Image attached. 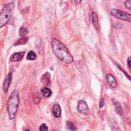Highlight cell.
<instances>
[{
  "mask_svg": "<svg viewBox=\"0 0 131 131\" xmlns=\"http://www.w3.org/2000/svg\"><path fill=\"white\" fill-rule=\"evenodd\" d=\"M106 77L108 84L112 88H116L117 86V82L114 76L111 74L108 73L106 75Z\"/></svg>",
  "mask_w": 131,
  "mask_h": 131,
  "instance_id": "8",
  "label": "cell"
},
{
  "mask_svg": "<svg viewBox=\"0 0 131 131\" xmlns=\"http://www.w3.org/2000/svg\"><path fill=\"white\" fill-rule=\"evenodd\" d=\"M52 50L56 56L61 61L70 63L73 61V58L68 48L59 39L53 38L52 40Z\"/></svg>",
  "mask_w": 131,
  "mask_h": 131,
  "instance_id": "1",
  "label": "cell"
},
{
  "mask_svg": "<svg viewBox=\"0 0 131 131\" xmlns=\"http://www.w3.org/2000/svg\"><path fill=\"white\" fill-rule=\"evenodd\" d=\"M74 1L77 3V4H80L81 2V0H74Z\"/></svg>",
  "mask_w": 131,
  "mask_h": 131,
  "instance_id": "24",
  "label": "cell"
},
{
  "mask_svg": "<svg viewBox=\"0 0 131 131\" xmlns=\"http://www.w3.org/2000/svg\"><path fill=\"white\" fill-rule=\"evenodd\" d=\"M42 94L46 97H49L51 96L52 94V92L49 88L45 87L41 90Z\"/></svg>",
  "mask_w": 131,
  "mask_h": 131,
  "instance_id": "12",
  "label": "cell"
},
{
  "mask_svg": "<svg viewBox=\"0 0 131 131\" xmlns=\"http://www.w3.org/2000/svg\"><path fill=\"white\" fill-rule=\"evenodd\" d=\"M125 7L128 10H131V0H126L124 2Z\"/></svg>",
  "mask_w": 131,
  "mask_h": 131,
  "instance_id": "18",
  "label": "cell"
},
{
  "mask_svg": "<svg viewBox=\"0 0 131 131\" xmlns=\"http://www.w3.org/2000/svg\"><path fill=\"white\" fill-rule=\"evenodd\" d=\"M111 14L114 17L128 22H131V14L117 9H112Z\"/></svg>",
  "mask_w": 131,
  "mask_h": 131,
  "instance_id": "4",
  "label": "cell"
},
{
  "mask_svg": "<svg viewBox=\"0 0 131 131\" xmlns=\"http://www.w3.org/2000/svg\"><path fill=\"white\" fill-rule=\"evenodd\" d=\"M119 68L120 69V70H121V71H122L124 73V74L126 75V77H127L129 80H131V76H130L129 75H128V74H127L125 71H124L123 70H122V69L120 67H119Z\"/></svg>",
  "mask_w": 131,
  "mask_h": 131,
  "instance_id": "23",
  "label": "cell"
},
{
  "mask_svg": "<svg viewBox=\"0 0 131 131\" xmlns=\"http://www.w3.org/2000/svg\"><path fill=\"white\" fill-rule=\"evenodd\" d=\"M40 100H41L40 97L38 95H35V96H34V97L33 98V102L34 104H38L39 103Z\"/></svg>",
  "mask_w": 131,
  "mask_h": 131,
  "instance_id": "17",
  "label": "cell"
},
{
  "mask_svg": "<svg viewBox=\"0 0 131 131\" xmlns=\"http://www.w3.org/2000/svg\"><path fill=\"white\" fill-rule=\"evenodd\" d=\"M52 112L54 116L55 117H59L61 114V108L60 105L57 104L54 105L52 107Z\"/></svg>",
  "mask_w": 131,
  "mask_h": 131,
  "instance_id": "9",
  "label": "cell"
},
{
  "mask_svg": "<svg viewBox=\"0 0 131 131\" xmlns=\"http://www.w3.org/2000/svg\"><path fill=\"white\" fill-rule=\"evenodd\" d=\"M14 7V4L10 2L7 4L2 9L0 15V26L1 28L5 26L9 20L12 11Z\"/></svg>",
  "mask_w": 131,
  "mask_h": 131,
  "instance_id": "3",
  "label": "cell"
},
{
  "mask_svg": "<svg viewBox=\"0 0 131 131\" xmlns=\"http://www.w3.org/2000/svg\"><path fill=\"white\" fill-rule=\"evenodd\" d=\"M28 38L27 37L23 36L20 38H19L15 43V46H19V45H22L25 44L27 41Z\"/></svg>",
  "mask_w": 131,
  "mask_h": 131,
  "instance_id": "13",
  "label": "cell"
},
{
  "mask_svg": "<svg viewBox=\"0 0 131 131\" xmlns=\"http://www.w3.org/2000/svg\"><path fill=\"white\" fill-rule=\"evenodd\" d=\"M19 103V93L16 89H15L11 92L7 102V109L10 120H13L15 118Z\"/></svg>",
  "mask_w": 131,
  "mask_h": 131,
  "instance_id": "2",
  "label": "cell"
},
{
  "mask_svg": "<svg viewBox=\"0 0 131 131\" xmlns=\"http://www.w3.org/2000/svg\"><path fill=\"white\" fill-rule=\"evenodd\" d=\"M36 58V55L34 52L31 51L27 55V59L29 60H34Z\"/></svg>",
  "mask_w": 131,
  "mask_h": 131,
  "instance_id": "14",
  "label": "cell"
},
{
  "mask_svg": "<svg viewBox=\"0 0 131 131\" xmlns=\"http://www.w3.org/2000/svg\"><path fill=\"white\" fill-rule=\"evenodd\" d=\"M39 130L41 131H46V130H48V128L47 125L45 123H42L39 127Z\"/></svg>",
  "mask_w": 131,
  "mask_h": 131,
  "instance_id": "19",
  "label": "cell"
},
{
  "mask_svg": "<svg viewBox=\"0 0 131 131\" xmlns=\"http://www.w3.org/2000/svg\"><path fill=\"white\" fill-rule=\"evenodd\" d=\"M127 63L129 67L131 68V56H129L128 57L127 59Z\"/></svg>",
  "mask_w": 131,
  "mask_h": 131,
  "instance_id": "22",
  "label": "cell"
},
{
  "mask_svg": "<svg viewBox=\"0 0 131 131\" xmlns=\"http://www.w3.org/2000/svg\"><path fill=\"white\" fill-rule=\"evenodd\" d=\"M114 27L116 29H120L122 28V25L120 23H116L114 24Z\"/></svg>",
  "mask_w": 131,
  "mask_h": 131,
  "instance_id": "20",
  "label": "cell"
},
{
  "mask_svg": "<svg viewBox=\"0 0 131 131\" xmlns=\"http://www.w3.org/2000/svg\"><path fill=\"white\" fill-rule=\"evenodd\" d=\"M28 33V29L24 27H21L19 29V35L22 36H24L25 35L27 34Z\"/></svg>",
  "mask_w": 131,
  "mask_h": 131,
  "instance_id": "16",
  "label": "cell"
},
{
  "mask_svg": "<svg viewBox=\"0 0 131 131\" xmlns=\"http://www.w3.org/2000/svg\"><path fill=\"white\" fill-rule=\"evenodd\" d=\"M112 102H113L114 104L115 105V107H116L117 111H118V113L120 115H122V107H121V105L120 103L117 100L115 99L114 98L112 99Z\"/></svg>",
  "mask_w": 131,
  "mask_h": 131,
  "instance_id": "11",
  "label": "cell"
},
{
  "mask_svg": "<svg viewBox=\"0 0 131 131\" xmlns=\"http://www.w3.org/2000/svg\"><path fill=\"white\" fill-rule=\"evenodd\" d=\"M78 111L84 115H86L89 113V107L86 103L82 100H79L77 105Z\"/></svg>",
  "mask_w": 131,
  "mask_h": 131,
  "instance_id": "5",
  "label": "cell"
},
{
  "mask_svg": "<svg viewBox=\"0 0 131 131\" xmlns=\"http://www.w3.org/2000/svg\"><path fill=\"white\" fill-rule=\"evenodd\" d=\"M11 80H12V73L9 72L7 74L6 77L5 78V79L4 81L3 85V90L5 93H7L8 92L9 86L11 82Z\"/></svg>",
  "mask_w": 131,
  "mask_h": 131,
  "instance_id": "6",
  "label": "cell"
},
{
  "mask_svg": "<svg viewBox=\"0 0 131 131\" xmlns=\"http://www.w3.org/2000/svg\"><path fill=\"white\" fill-rule=\"evenodd\" d=\"M67 125L68 128L70 130H76L77 129L75 124L71 121H67Z\"/></svg>",
  "mask_w": 131,
  "mask_h": 131,
  "instance_id": "15",
  "label": "cell"
},
{
  "mask_svg": "<svg viewBox=\"0 0 131 131\" xmlns=\"http://www.w3.org/2000/svg\"><path fill=\"white\" fill-rule=\"evenodd\" d=\"M25 52L21 51L17 53H14L11 57L10 60L13 62H16L20 60L24 57Z\"/></svg>",
  "mask_w": 131,
  "mask_h": 131,
  "instance_id": "7",
  "label": "cell"
},
{
  "mask_svg": "<svg viewBox=\"0 0 131 131\" xmlns=\"http://www.w3.org/2000/svg\"><path fill=\"white\" fill-rule=\"evenodd\" d=\"M104 105V99L103 98H101L100 101V102H99V108H102L103 107Z\"/></svg>",
  "mask_w": 131,
  "mask_h": 131,
  "instance_id": "21",
  "label": "cell"
},
{
  "mask_svg": "<svg viewBox=\"0 0 131 131\" xmlns=\"http://www.w3.org/2000/svg\"><path fill=\"white\" fill-rule=\"evenodd\" d=\"M92 23L93 26L97 29L99 28V22H98V18L96 14V13L94 12H92Z\"/></svg>",
  "mask_w": 131,
  "mask_h": 131,
  "instance_id": "10",
  "label": "cell"
}]
</instances>
